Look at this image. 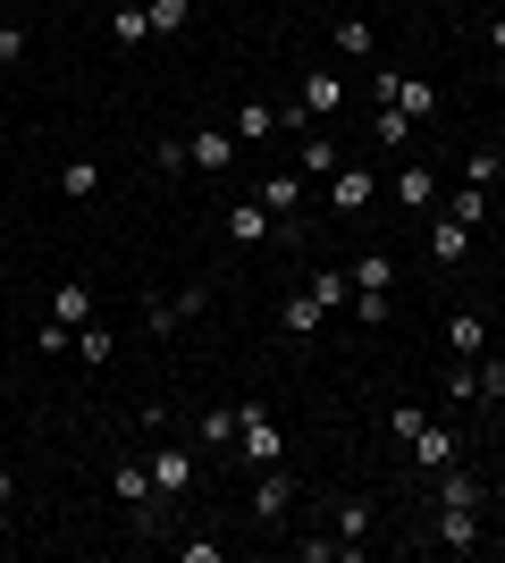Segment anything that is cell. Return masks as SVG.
Returning a JSON list of instances; mask_svg holds the SVG:
<instances>
[{"mask_svg":"<svg viewBox=\"0 0 505 563\" xmlns=\"http://www.w3.org/2000/svg\"><path fill=\"white\" fill-rule=\"evenodd\" d=\"M371 93H380V110H405L413 126H430L438 118V85L413 68H371Z\"/></svg>","mask_w":505,"mask_h":563,"instance_id":"cell-1","label":"cell"},{"mask_svg":"<svg viewBox=\"0 0 505 563\" xmlns=\"http://www.w3.org/2000/svg\"><path fill=\"white\" fill-rule=\"evenodd\" d=\"M237 454H244V471H270V463H287V429L270 421L262 404H244V421H237Z\"/></svg>","mask_w":505,"mask_h":563,"instance_id":"cell-2","label":"cell"},{"mask_svg":"<svg viewBox=\"0 0 505 563\" xmlns=\"http://www.w3.org/2000/svg\"><path fill=\"white\" fill-rule=\"evenodd\" d=\"M237 126H194L186 135V168H202V177H228V168H237Z\"/></svg>","mask_w":505,"mask_h":563,"instance_id":"cell-3","label":"cell"},{"mask_svg":"<svg viewBox=\"0 0 505 563\" xmlns=\"http://www.w3.org/2000/svg\"><path fill=\"white\" fill-rule=\"evenodd\" d=\"M202 311H211V286H186V295H152V303H144V329H152V336H177L186 320H202Z\"/></svg>","mask_w":505,"mask_h":563,"instance_id":"cell-4","label":"cell"},{"mask_svg":"<svg viewBox=\"0 0 505 563\" xmlns=\"http://www.w3.org/2000/svg\"><path fill=\"white\" fill-rule=\"evenodd\" d=\"M320 202H329L337 219H362V211H371V202H380V177H371V168H337Z\"/></svg>","mask_w":505,"mask_h":563,"instance_id":"cell-5","label":"cell"},{"mask_svg":"<svg viewBox=\"0 0 505 563\" xmlns=\"http://www.w3.org/2000/svg\"><path fill=\"white\" fill-rule=\"evenodd\" d=\"M287 514H295V471L287 463L253 471V521H287Z\"/></svg>","mask_w":505,"mask_h":563,"instance_id":"cell-6","label":"cell"},{"mask_svg":"<svg viewBox=\"0 0 505 563\" xmlns=\"http://www.w3.org/2000/svg\"><path fill=\"white\" fill-rule=\"evenodd\" d=\"M337 168H345V161H337V135H329V126H312V135H295V177H304V186H312V177L329 186Z\"/></svg>","mask_w":505,"mask_h":563,"instance_id":"cell-7","label":"cell"},{"mask_svg":"<svg viewBox=\"0 0 505 563\" xmlns=\"http://www.w3.org/2000/svg\"><path fill=\"white\" fill-rule=\"evenodd\" d=\"M337 539H345V555H362L371 547V530H380V514H371V496H337Z\"/></svg>","mask_w":505,"mask_h":563,"instance_id":"cell-8","label":"cell"},{"mask_svg":"<svg viewBox=\"0 0 505 563\" xmlns=\"http://www.w3.org/2000/svg\"><path fill=\"white\" fill-rule=\"evenodd\" d=\"M43 320L85 329V320H94V286H85V278H59V286H51V311H43Z\"/></svg>","mask_w":505,"mask_h":563,"instance_id":"cell-9","label":"cell"},{"mask_svg":"<svg viewBox=\"0 0 505 563\" xmlns=\"http://www.w3.org/2000/svg\"><path fill=\"white\" fill-rule=\"evenodd\" d=\"M253 202H262L270 219H295V211H304V177H295V168H278V177H262V186H253Z\"/></svg>","mask_w":505,"mask_h":563,"instance_id":"cell-10","label":"cell"},{"mask_svg":"<svg viewBox=\"0 0 505 563\" xmlns=\"http://www.w3.org/2000/svg\"><path fill=\"white\" fill-rule=\"evenodd\" d=\"M110 488H119V505H127L135 521H152V496H161V488H152L144 463H119V471H110Z\"/></svg>","mask_w":505,"mask_h":563,"instance_id":"cell-11","label":"cell"},{"mask_svg":"<svg viewBox=\"0 0 505 563\" xmlns=\"http://www.w3.org/2000/svg\"><path fill=\"white\" fill-rule=\"evenodd\" d=\"M304 110L329 126V118L345 110V76H337V68H312V76H304Z\"/></svg>","mask_w":505,"mask_h":563,"instance_id":"cell-12","label":"cell"},{"mask_svg":"<svg viewBox=\"0 0 505 563\" xmlns=\"http://www.w3.org/2000/svg\"><path fill=\"white\" fill-rule=\"evenodd\" d=\"M144 471H152V488H161V496H186V488H194V463H186V446H161Z\"/></svg>","mask_w":505,"mask_h":563,"instance_id":"cell-13","label":"cell"},{"mask_svg":"<svg viewBox=\"0 0 505 563\" xmlns=\"http://www.w3.org/2000/svg\"><path fill=\"white\" fill-rule=\"evenodd\" d=\"M438 547L472 555V547H481V514H463V505H438Z\"/></svg>","mask_w":505,"mask_h":563,"instance_id":"cell-14","label":"cell"},{"mask_svg":"<svg viewBox=\"0 0 505 563\" xmlns=\"http://www.w3.org/2000/svg\"><path fill=\"white\" fill-rule=\"evenodd\" d=\"M278 329H287V336H320V329H329V303H320L312 286H304V295H295V303L278 311Z\"/></svg>","mask_w":505,"mask_h":563,"instance_id":"cell-15","label":"cell"},{"mask_svg":"<svg viewBox=\"0 0 505 563\" xmlns=\"http://www.w3.org/2000/svg\"><path fill=\"white\" fill-rule=\"evenodd\" d=\"M447 345H455V362H481L488 353V320L481 311H455V320H447Z\"/></svg>","mask_w":505,"mask_h":563,"instance_id":"cell-16","label":"cell"},{"mask_svg":"<svg viewBox=\"0 0 505 563\" xmlns=\"http://www.w3.org/2000/svg\"><path fill=\"white\" fill-rule=\"evenodd\" d=\"M228 235H237V244H270V235H278V219H270L262 202H228Z\"/></svg>","mask_w":505,"mask_h":563,"instance_id":"cell-17","label":"cell"},{"mask_svg":"<svg viewBox=\"0 0 505 563\" xmlns=\"http://www.w3.org/2000/svg\"><path fill=\"white\" fill-rule=\"evenodd\" d=\"M396 211H438V177L430 168H396Z\"/></svg>","mask_w":505,"mask_h":563,"instance_id":"cell-18","label":"cell"},{"mask_svg":"<svg viewBox=\"0 0 505 563\" xmlns=\"http://www.w3.org/2000/svg\"><path fill=\"white\" fill-rule=\"evenodd\" d=\"M413 463H421V471H447V463H455V429L421 421V438H413Z\"/></svg>","mask_w":505,"mask_h":563,"instance_id":"cell-19","label":"cell"},{"mask_svg":"<svg viewBox=\"0 0 505 563\" xmlns=\"http://www.w3.org/2000/svg\"><path fill=\"white\" fill-rule=\"evenodd\" d=\"M472 235H481V228H463V219L447 211V219L430 228V253H438V261H472Z\"/></svg>","mask_w":505,"mask_h":563,"instance_id":"cell-20","label":"cell"},{"mask_svg":"<svg viewBox=\"0 0 505 563\" xmlns=\"http://www.w3.org/2000/svg\"><path fill=\"white\" fill-rule=\"evenodd\" d=\"M438 505H463V514H481V505H488V488L472 479V471H438Z\"/></svg>","mask_w":505,"mask_h":563,"instance_id":"cell-21","label":"cell"},{"mask_svg":"<svg viewBox=\"0 0 505 563\" xmlns=\"http://www.w3.org/2000/svg\"><path fill=\"white\" fill-rule=\"evenodd\" d=\"M345 59H380V34H371V18H337V34H329Z\"/></svg>","mask_w":505,"mask_h":563,"instance_id":"cell-22","label":"cell"},{"mask_svg":"<svg viewBox=\"0 0 505 563\" xmlns=\"http://www.w3.org/2000/svg\"><path fill=\"white\" fill-rule=\"evenodd\" d=\"M237 421H244V404H211V412H202V446H237Z\"/></svg>","mask_w":505,"mask_h":563,"instance_id":"cell-23","label":"cell"},{"mask_svg":"<svg viewBox=\"0 0 505 563\" xmlns=\"http://www.w3.org/2000/svg\"><path fill=\"white\" fill-rule=\"evenodd\" d=\"M345 278H354V295H387V278H396V261H387V253H362L354 269H345Z\"/></svg>","mask_w":505,"mask_h":563,"instance_id":"cell-24","label":"cell"},{"mask_svg":"<svg viewBox=\"0 0 505 563\" xmlns=\"http://www.w3.org/2000/svg\"><path fill=\"white\" fill-rule=\"evenodd\" d=\"M59 194H68V202H94L101 194V161H68L59 168Z\"/></svg>","mask_w":505,"mask_h":563,"instance_id":"cell-25","label":"cell"},{"mask_svg":"<svg viewBox=\"0 0 505 563\" xmlns=\"http://www.w3.org/2000/svg\"><path fill=\"white\" fill-rule=\"evenodd\" d=\"M244 135H253V143L278 135V110H270V101H244V110H237V143H244Z\"/></svg>","mask_w":505,"mask_h":563,"instance_id":"cell-26","label":"cell"},{"mask_svg":"<svg viewBox=\"0 0 505 563\" xmlns=\"http://www.w3.org/2000/svg\"><path fill=\"white\" fill-rule=\"evenodd\" d=\"M312 295L329 311H345V303H354V278H345V269H312Z\"/></svg>","mask_w":505,"mask_h":563,"instance_id":"cell-27","label":"cell"},{"mask_svg":"<svg viewBox=\"0 0 505 563\" xmlns=\"http://www.w3.org/2000/svg\"><path fill=\"white\" fill-rule=\"evenodd\" d=\"M186 9H194V0H144L152 34H186Z\"/></svg>","mask_w":505,"mask_h":563,"instance_id":"cell-28","label":"cell"},{"mask_svg":"<svg viewBox=\"0 0 505 563\" xmlns=\"http://www.w3.org/2000/svg\"><path fill=\"white\" fill-rule=\"evenodd\" d=\"M497 168H505V152H497V143H481V152L463 161V186H497Z\"/></svg>","mask_w":505,"mask_h":563,"instance_id":"cell-29","label":"cell"},{"mask_svg":"<svg viewBox=\"0 0 505 563\" xmlns=\"http://www.w3.org/2000/svg\"><path fill=\"white\" fill-rule=\"evenodd\" d=\"M76 353H85V362H110V353H119V336L101 329V320H85V329H76Z\"/></svg>","mask_w":505,"mask_h":563,"instance_id":"cell-30","label":"cell"},{"mask_svg":"<svg viewBox=\"0 0 505 563\" xmlns=\"http://www.w3.org/2000/svg\"><path fill=\"white\" fill-rule=\"evenodd\" d=\"M421 421H430V404H387V429H396L405 446H413V438H421Z\"/></svg>","mask_w":505,"mask_h":563,"instance_id":"cell-31","label":"cell"},{"mask_svg":"<svg viewBox=\"0 0 505 563\" xmlns=\"http://www.w3.org/2000/svg\"><path fill=\"white\" fill-rule=\"evenodd\" d=\"M447 396L472 404V396H481V371H472V362H447Z\"/></svg>","mask_w":505,"mask_h":563,"instance_id":"cell-32","label":"cell"},{"mask_svg":"<svg viewBox=\"0 0 505 563\" xmlns=\"http://www.w3.org/2000/svg\"><path fill=\"white\" fill-rule=\"evenodd\" d=\"M455 219H463V228H481V219H488V186H463L455 194Z\"/></svg>","mask_w":505,"mask_h":563,"instance_id":"cell-33","label":"cell"},{"mask_svg":"<svg viewBox=\"0 0 505 563\" xmlns=\"http://www.w3.org/2000/svg\"><path fill=\"white\" fill-rule=\"evenodd\" d=\"M472 371H481V396H497V404H505V353H481Z\"/></svg>","mask_w":505,"mask_h":563,"instance_id":"cell-34","label":"cell"},{"mask_svg":"<svg viewBox=\"0 0 505 563\" xmlns=\"http://www.w3.org/2000/svg\"><path fill=\"white\" fill-rule=\"evenodd\" d=\"M34 353H51V362H59V353H76V329H59V320H43V336H34Z\"/></svg>","mask_w":505,"mask_h":563,"instance_id":"cell-35","label":"cell"},{"mask_svg":"<svg viewBox=\"0 0 505 563\" xmlns=\"http://www.w3.org/2000/svg\"><path fill=\"white\" fill-rule=\"evenodd\" d=\"M152 168H168V177H177V168H186V135H161V143H152Z\"/></svg>","mask_w":505,"mask_h":563,"instance_id":"cell-36","label":"cell"},{"mask_svg":"<svg viewBox=\"0 0 505 563\" xmlns=\"http://www.w3.org/2000/svg\"><path fill=\"white\" fill-rule=\"evenodd\" d=\"M345 311H354V329H380V320H387V295H354Z\"/></svg>","mask_w":505,"mask_h":563,"instance_id":"cell-37","label":"cell"},{"mask_svg":"<svg viewBox=\"0 0 505 563\" xmlns=\"http://www.w3.org/2000/svg\"><path fill=\"white\" fill-rule=\"evenodd\" d=\"M295 555H304V563H337V555H345V539H295Z\"/></svg>","mask_w":505,"mask_h":563,"instance_id":"cell-38","label":"cell"},{"mask_svg":"<svg viewBox=\"0 0 505 563\" xmlns=\"http://www.w3.org/2000/svg\"><path fill=\"white\" fill-rule=\"evenodd\" d=\"M119 43H152V18H144V9H119Z\"/></svg>","mask_w":505,"mask_h":563,"instance_id":"cell-39","label":"cell"},{"mask_svg":"<svg viewBox=\"0 0 505 563\" xmlns=\"http://www.w3.org/2000/svg\"><path fill=\"white\" fill-rule=\"evenodd\" d=\"M177 555H186V563H219L228 547H219V539H177Z\"/></svg>","mask_w":505,"mask_h":563,"instance_id":"cell-40","label":"cell"},{"mask_svg":"<svg viewBox=\"0 0 505 563\" xmlns=\"http://www.w3.org/2000/svg\"><path fill=\"white\" fill-rule=\"evenodd\" d=\"M18 59H25V34H18V25H0V68H18Z\"/></svg>","mask_w":505,"mask_h":563,"instance_id":"cell-41","label":"cell"},{"mask_svg":"<svg viewBox=\"0 0 505 563\" xmlns=\"http://www.w3.org/2000/svg\"><path fill=\"white\" fill-rule=\"evenodd\" d=\"M9 505H18V471H0V514H9Z\"/></svg>","mask_w":505,"mask_h":563,"instance_id":"cell-42","label":"cell"},{"mask_svg":"<svg viewBox=\"0 0 505 563\" xmlns=\"http://www.w3.org/2000/svg\"><path fill=\"white\" fill-rule=\"evenodd\" d=\"M488 43H497V59H505V18H497V25H488Z\"/></svg>","mask_w":505,"mask_h":563,"instance_id":"cell-43","label":"cell"},{"mask_svg":"<svg viewBox=\"0 0 505 563\" xmlns=\"http://www.w3.org/2000/svg\"><path fill=\"white\" fill-rule=\"evenodd\" d=\"M0 135H9V101H0Z\"/></svg>","mask_w":505,"mask_h":563,"instance_id":"cell-44","label":"cell"},{"mask_svg":"<svg viewBox=\"0 0 505 563\" xmlns=\"http://www.w3.org/2000/svg\"><path fill=\"white\" fill-rule=\"evenodd\" d=\"M0 25H9V0H0Z\"/></svg>","mask_w":505,"mask_h":563,"instance_id":"cell-45","label":"cell"}]
</instances>
